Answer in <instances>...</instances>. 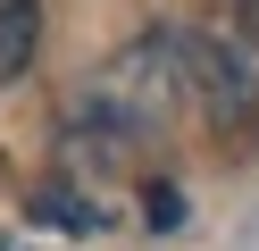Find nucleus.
Instances as JSON below:
<instances>
[{"mask_svg": "<svg viewBox=\"0 0 259 251\" xmlns=\"http://www.w3.org/2000/svg\"><path fill=\"white\" fill-rule=\"evenodd\" d=\"M192 109L218 134H259V0H218L209 17L176 25Z\"/></svg>", "mask_w": 259, "mask_h": 251, "instance_id": "f257e3e1", "label": "nucleus"}, {"mask_svg": "<svg viewBox=\"0 0 259 251\" xmlns=\"http://www.w3.org/2000/svg\"><path fill=\"white\" fill-rule=\"evenodd\" d=\"M34 33H42V0H0V84L25 76L34 59Z\"/></svg>", "mask_w": 259, "mask_h": 251, "instance_id": "f03ea898", "label": "nucleus"}, {"mask_svg": "<svg viewBox=\"0 0 259 251\" xmlns=\"http://www.w3.org/2000/svg\"><path fill=\"white\" fill-rule=\"evenodd\" d=\"M142 226H151V234H176V226H184V193H176V184H142Z\"/></svg>", "mask_w": 259, "mask_h": 251, "instance_id": "7ed1b4c3", "label": "nucleus"}]
</instances>
